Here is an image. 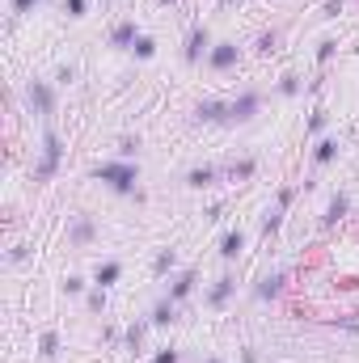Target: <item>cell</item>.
<instances>
[{"mask_svg": "<svg viewBox=\"0 0 359 363\" xmlns=\"http://www.w3.org/2000/svg\"><path fill=\"white\" fill-rule=\"evenodd\" d=\"M241 363H263V359H258V351H254V347H241Z\"/></svg>", "mask_w": 359, "mask_h": 363, "instance_id": "ab89813d", "label": "cell"}, {"mask_svg": "<svg viewBox=\"0 0 359 363\" xmlns=\"http://www.w3.org/2000/svg\"><path fill=\"white\" fill-rule=\"evenodd\" d=\"M224 174H228V182H250L258 174V157H241V161H233Z\"/></svg>", "mask_w": 359, "mask_h": 363, "instance_id": "7402d4cb", "label": "cell"}, {"mask_svg": "<svg viewBox=\"0 0 359 363\" xmlns=\"http://www.w3.org/2000/svg\"><path fill=\"white\" fill-rule=\"evenodd\" d=\"M275 93H279V97H300V93H304V77H300V72H283L279 85H275Z\"/></svg>", "mask_w": 359, "mask_h": 363, "instance_id": "cb8c5ba5", "label": "cell"}, {"mask_svg": "<svg viewBox=\"0 0 359 363\" xmlns=\"http://www.w3.org/2000/svg\"><path fill=\"white\" fill-rule=\"evenodd\" d=\"M131 55H136L140 64H144V60H153V55H157V38H153V34H140V38H136V47H131Z\"/></svg>", "mask_w": 359, "mask_h": 363, "instance_id": "484cf974", "label": "cell"}, {"mask_svg": "<svg viewBox=\"0 0 359 363\" xmlns=\"http://www.w3.org/2000/svg\"><path fill=\"white\" fill-rule=\"evenodd\" d=\"M85 308H89L93 317H101V313H106V291H101V287H93V291H89V300H85Z\"/></svg>", "mask_w": 359, "mask_h": 363, "instance_id": "4dcf8cb0", "label": "cell"}, {"mask_svg": "<svg viewBox=\"0 0 359 363\" xmlns=\"http://www.w3.org/2000/svg\"><path fill=\"white\" fill-rule=\"evenodd\" d=\"M77 77H81L77 64H60V68H55V85H77Z\"/></svg>", "mask_w": 359, "mask_h": 363, "instance_id": "f546056e", "label": "cell"}, {"mask_svg": "<svg viewBox=\"0 0 359 363\" xmlns=\"http://www.w3.org/2000/svg\"><path fill=\"white\" fill-rule=\"evenodd\" d=\"M101 338H106V342H123V334H118V325H106V330H101Z\"/></svg>", "mask_w": 359, "mask_h": 363, "instance_id": "f35d334b", "label": "cell"}, {"mask_svg": "<svg viewBox=\"0 0 359 363\" xmlns=\"http://www.w3.org/2000/svg\"><path fill=\"white\" fill-rule=\"evenodd\" d=\"M178 359H182V355L174 351V347H161V351L153 355V363H178Z\"/></svg>", "mask_w": 359, "mask_h": 363, "instance_id": "d590c367", "label": "cell"}, {"mask_svg": "<svg viewBox=\"0 0 359 363\" xmlns=\"http://www.w3.org/2000/svg\"><path fill=\"white\" fill-rule=\"evenodd\" d=\"M26 254H30V245H13L9 250V262H26Z\"/></svg>", "mask_w": 359, "mask_h": 363, "instance_id": "74e56055", "label": "cell"}, {"mask_svg": "<svg viewBox=\"0 0 359 363\" xmlns=\"http://www.w3.org/2000/svg\"><path fill=\"white\" fill-rule=\"evenodd\" d=\"M233 296H237V274L224 271L216 283H211V287H207V308H216V313H220V308H224Z\"/></svg>", "mask_w": 359, "mask_h": 363, "instance_id": "8fae6325", "label": "cell"}, {"mask_svg": "<svg viewBox=\"0 0 359 363\" xmlns=\"http://www.w3.org/2000/svg\"><path fill=\"white\" fill-rule=\"evenodd\" d=\"M26 106H30V114H38V118H51L55 114V89H51V81H26Z\"/></svg>", "mask_w": 359, "mask_h": 363, "instance_id": "5b68a950", "label": "cell"}, {"mask_svg": "<svg viewBox=\"0 0 359 363\" xmlns=\"http://www.w3.org/2000/svg\"><path fill=\"white\" fill-rule=\"evenodd\" d=\"M85 287H89V283H85L81 274H68V279H64V296H81Z\"/></svg>", "mask_w": 359, "mask_h": 363, "instance_id": "d6a6232c", "label": "cell"}, {"mask_svg": "<svg viewBox=\"0 0 359 363\" xmlns=\"http://www.w3.org/2000/svg\"><path fill=\"white\" fill-rule=\"evenodd\" d=\"M275 47H279V30H270V34H263V38H258V55H270Z\"/></svg>", "mask_w": 359, "mask_h": 363, "instance_id": "836d02e7", "label": "cell"}, {"mask_svg": "<svg viewBox=\"0 0 359 363\" xmlns=\"http://www.w3.org/2000/svg\"><path fill=\"white\" fill-rule=\"evenodd\" d=\"M60 161H64V140L55 127H43V148H38V165H34V182H51L60 174Z\"/></svg>", "mask_w": 359, "mask_h": 363, "instance_id": "7a4b0ae2", "label": "cell"}, {"mask_svg": "<svg viewBox=\"0 0 359 363\" xmlns=\"http://www.w3.org/2000/svg\"><path fill=\"white\" fill-rule=\"evenodd\" d=\"M194 123H207V127H233V110H228V101L207 97V101L194 106Z\"/></svg>", "mask_w": 359, "mask_h": 363, "instance_id": "52a82bcc", "label": "cell"}, {"mask_svg": "<svg viewBox=\"0 0 359 363\" xmlns=\"http://www.w3.org/2000/svg\"><path fill=\"white\" fill-rule=\"evenodd\" d=\"M296 203V186L287 182V186H279V194H275V203H270V211L263 216V241H270L279 228H283V216H287V207Z\"/></svg>", "mask_w": 359, "mask_h": 363, "instance_id": "277c9868", "label": "cell"}, {"mask_svg": "<svg viewBox=\"0 0 359 363\" xmlns=\"http://www.w3.org/2000/svg\"><path fill=\"white\" fill-rule=\"evenodd\" d=\"M55 355H60V330H43L38 334V359L51 363Z\"/></svg>", "mask_w": 359, "mask_h": 363, "instance_id": "603a6c76", "label": "cell"}, {"mask_svg": "<svg viewBox=\"0 0 359 363\" xmlns=\"http://www.w3.org/2000/svg\"><path fill=\"white\" fill-rule=\"evenodd\" d=\"M148 330H153V321H148V317H144V321H131V325L123 330V351L140 355V351H144V338H148Z\"/></svg>", "mask_w": 359, "mask_h": 363, "instance_id": "ac0fdd59", "label": "cell"}, {"mask_svg": "<svg viewBox=\"0 0 359 363\" xmlns=\"http://www.w3.org/2000/svg\"><path fill=\"white\" fill-rule=\"evenodd\" d=\"M38 4H51V0H9L13 17H26V13H30V9H38Z\"/></svg>", "mask_w": 359, "mask_h": 363, "instance_id": "1f68e13d", "label": "cell"}, {"mask_svg": "<svg viewBox=\"0 0 359 363\" xmlns=\"http://www.w3.org/2000/svg\"><path fill=\"white\" fill-rule=\"evenodd\" d=\"M148 321H153V330H170V325L178 321V304H174L170 296H161V300L153 304V313H148Z\"/></svg>", "mask_w": 359, "mask_h": 363, "instance_id": "e0dca14e", "label": "cell"}, {"mask_svg": "<svg viewBox=\"0 0 359 363\" xmlns=\"http://www.w3.org/2000/svg\"><path fill=\"white\" fill-rule=\"evenodd\" d=\"M93 237H97L93 220H89V216H77V220H72V228H68V245H72V250H85Z\"/></svg>", "mask_w": 359, "mask_h": 363, "instance_id": "d6986e66", "label": "cell"}, {"mask_svg": "<svg viewBox=\"0 0 359 363\" xmlns=\"http://www.w3.org/2000/svg\"><path fill=\"white\" fill-rule=\"evenodd\" d=\"M89 178L101 182L110 194H118V199H140L144 203V194H140V165L136 161H97L89 165Z\"/></svg>", "mask_w": 359, "mask_h": 363, "instance_id": "6da1fadb", "label": "cell"}, {"mask_svg": "<svg viewBox=\"0 0 359 363\" xmlns=\"http://www.w3.org/2000/svg\"><path fill=\"white\" fill-rule=\"evenodd\" d=\"M118 279H123V258H101V262L93 267V287H101V291L114 287Z\"/></svg>", "mask_w": 359, "mask_h": 363, "instance_id": "5bb4252c", "label": "cell"}, {"mask_svg": "<svg viewBox=\"0 0 359 363\" xmlns=\"http://www.w3.org/2000/svg\"><path fill=\"white\" fill-rule=\"evenodd\" d=\"M165 274H178V250L174 245L157 250V258H153V279H165Z\"/></svg>", "mask_w": 359, "mask_h": 363, "instance_id": "44dd1931", "label": "cell"}, {"mask_svg": "<svg viewBox=\"0 0 359 363\" xmlns=\"http://www.w3.org/2000/svg\"><path fill=\"white\" fill-rule=\"evenodd\" d=\"M136 152H140V135H123L118 140V161H136Z\"/></svg>", "mask_w": 359, "mask_h": 363, "instance_id": "f1b7e54d", "label": "cell"}, {"mask_svg": "<svg viewBox=\"0 0 359 363\" xmlns=\"http://www.w3.org/2000/svg\"><path fill=\"white\" fill-rule=\"evenodd\" d=\"M283 283H287V271L263 274V279L254 283V300H275V296H283Z\"/></svg>", "mask_w": 359, "mask_h": 363, "instance_id": "2e32d148", "label": "cell"}, {"mask_svg": "<svg viewBox=\"0 0 359 363\" xmlns=\"http://www.w3.org/2000/svg\"><path fill=\"white\" fill-rule=\"evenodd\" d=\"M338 152H343V140H338V135H321V140L313 144V169L334 165V161H338Z\"/></svg>", "mask_w": 359, "mask_h": 363, "instance_id": "7c38bea8", "label": "cell"}, {"mask_svg": "<svg viewBox=\"0 0 359 363\" xmlns=\"http://www.w3.org/2000/svg\"><path fill=\"white\" fill-rule=\"evenodd\" d=\"M60 13L72 17V21H81V17L89 13V0H60Z\"/></svg>", "mask_w": 359, "mask_h": 363, "instance_id": "83f0119b", "label": "cell"}, {"mask_svg": "<svg viewBox=\"0 0 359 363\" xmlns=\"http://www.w3.org/2000/svg\"><path fill=\"white\" fill-rule=\"evenodd\" d=\"M220 216H224V203H211V207H207V211H203V220H211V224H216V220H220Z\"/></svg>", "mask_w": 359, "mask_h": 363, "instance_id": "8d00e7d4", "label": "cell"}, {"mask_svg": "<svg viewBox=\"0 0 359 363\" xmlns=\"http://www.w3.org/2000/svg\"><path fill=\"white\" fill-rule=\"evenodd\" d=\"M237 60H241V47L233 38H224L207 51V72H228V68H237Z\"/></svg>", "mask_w": 359, "mask_h": 363, "instance_id": "ba28073f", "label": "cell"}, {"mask_svg": "<svg viewBox=\"0 0 359 363\" xmlns=\"http://www.w3.org/2000/svg\"><path fill=\"white\" fill-rule=\"evenodd\" d=\"M220 4H224V9H233V4H241V0H220Z\"/></svg>", "mask_w": 359, "mask_h": 363, "instance_id": "60d3db41", "label": "cell"}, {"mask_svg": "<svg viewBox=\"0 0 359 363\" xmlns=\"http://www.w3.org/2000/svg\"><path fill=\"white\" fill-rule=\"evenodd\" d=\"M211 47H216V43H211V30H207L203 21L190 26V34H186V43H182V64H186V68H199Z\"/></svg>", "mask_w": 359, "mask_h": 363, "instance_id": "3957f363", "label": "cell"}, {"mask_svg": "<svg viewBox=\"0 0 359 363\" xmlns=\"http://www.w3.org/2000/svg\"><path fill=\"white\" fill-rule=\"evenodd\" d=\"M334 55H338V38H321V43H317V68L326 72Z\"/></svg>", "mask_w": 359, "mask_h": 363, "instance_id": "4316f807", "label": "cell"}, {"mask_svg": "<svg viewBox=\"0 0 359 363\" xmlns=\"http://www.w3.org/2000/svg\"><path fill=\"white\" fill-rule=\"evenodd\" d=\"M326 123H330V110H326V106H313V114H309V123H304V140L321 135V131H326Z\"/></svg>", "mask_w": 359, "mask_h": 363, "instance_id": "d4e9b609", "label": "cell"}, {"mask_svg": "<svg viewBox=\"0 0 359 363\" xmlns=\"http://www.w3.org/2000/svg\"><path fill=\"white\" fill-rule=\"evenodd\" d=\"M140 34H144V30H140V21H136V17H123V21H114V26H110V38H106V43H110L114 51H131Z\"/></svg>", "mask_w": 359, "mask_h": 363, "instance_id": "9c48e42d", "label": "cell"}, {"mask_svg": "<svg viewBox=\"0 0 359 363\" xmlns=\"http://www.w3.org/2000/svg\"><path fill=\"white\" fill-rule=\"evenodd\" d=\"M347 211H351V199H347V190L330 194V207H326V216H321V228H334V224H338Z\"/></svg>", "mask_w": 359, "mask_h": 363, "instance_id": "ffe728a7", "label": "cell"}, {"mask_svg": "<svg viewBox=\"0 0 359 363\" xmlns=\"http://www.w3.org/2000/svg\"><path fill=\"white\" fill-rule=\"evenodd\" d=\"M241 254H245V233H241V228H228V233L220 237V262L233 267Z\"/></svg>", "mask_w": 359, "mask_h": 363, "instance_id": "4fadbf2b", "label": "cell"}, {"mask_svg": "<svg viewBox=\"0 0 359 363\" xmlns=\"http://www.w3.org/2000/svg\"><path fill=\"white\" fill-rule=\"evenodd\" d=\"M203 363H224V359H216V355H207V359H203Z\"/></svg>", "mask_w": 359, "mask_h": 363, "instance_id": "b9f144b4", "label": "cell"}, {"mask_svg": "<svg viewBox=\"0 0 359 363\" xmlns=\"http://www.w3.org/2000/svg\"><path fill=\"white\" fill-rule=\"evenodd\" d=\"M182 182H186V190H211V186L220 182V169H216V165H190Z\"/></svg>", "mask_w": 359, "mask_h": 363, "instance_id": "9a60e30c", "label": "cell"}, {"mask_svg": "<svg viewBox=\"0 0 359 363\" xmlns=\"http://www.w3.org/2000/svg\"><path fill=\"white\" fill-rule=\"evenodd\" d=\"M228 110H233V127H245V123H254V118H258V110H263V93H258V89L237 93V97L228 101Z\"/></svg>", "mask_w": 359, "mask_h": 363, "instance_id": "8992f818", "label": "cell"}, {"mask_svg": "<svg viewBox=\"0 0 359 363\" xmlns=\"http://www.w3.org/2000/svg\"><path fill=\"white\" fill-rule=\"evenodd\" d=\"M157 4H170V9H174V4H178V0H157Z\"/></svg>", "mask_w": 359, "mask_h": 363, "instance_id": "7bdbcfd3", "label": "cell"}, {"mask_svg": "<svg viewBox=\"0 0 359 363\" xmlns=\"http://www.w3.org/2000/svg\"><path fill=\"white\" fill-rule=\"evenodd\" d=\"M194 283H199V271H194V267H186V271L170 274V287H165V296H170L174 304H186V300L194 296Z\"/></svg>", "mask_w": 359, "mask_h": 363, "instance_id": "30bf717a", "label": "cell"}, {"mask_svg": "<svg viewBox=\"0 0 359 363\" xmlns=\"http://www.w3.org/2000/svg\"><path fill=\"white\" fill-rule=\"evenodd\" d=\"M343 9H347V0H326V9H321L317 17H326V21H330V17H338Z\"/></svg>", "mask_w": 359, "mask_h": 363, "instance_id": "e575fe53", "label": "cell"}]
</instances>
